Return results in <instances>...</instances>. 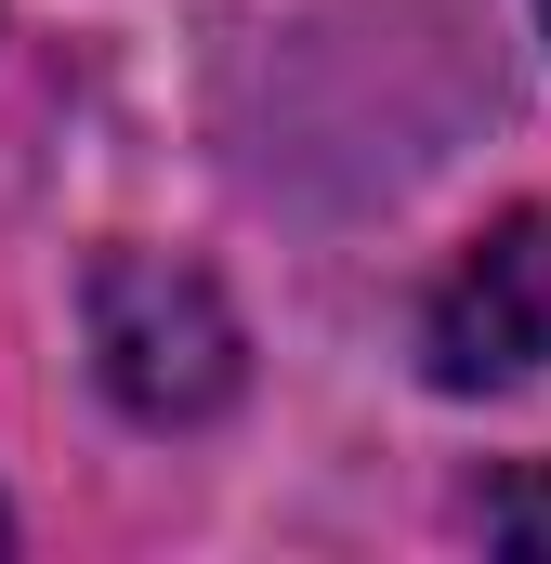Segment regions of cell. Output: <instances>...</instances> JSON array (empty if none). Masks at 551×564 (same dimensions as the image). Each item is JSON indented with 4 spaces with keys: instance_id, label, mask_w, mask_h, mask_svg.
Segmentation results:
<instances>
[{
    "instance_id": "3957f363",
    "label": "cell",
    "mask_w": 551,
    "mask_h": 564,
    "mask_svg": "<svg viewBox=\"0 0 551 564\" xmlns=\"http://www.w3.org/2000/svg\"><path fill=\"white\" fill-rule=\"evenodd\" d=\"M486 539L551 552V459H539V473H512V486H486Z\"/></svg>"
},
{
    "instance_id": "277c9868",
    "label": "cell",
    "mask_w": 551,
    "mask_h": 564,
    "mask_svg": "<svg viewBox=\"0 0 551 564\" xmlns=\"http://www.w3.org/2000/svg\"><path fill=\"white\" fill-rule=\"evenodd\" d=\"M0 552H13V512H0Z\"/></svg>"
},
{
    "instance_id": "7a4b0ae2",
    "label": "cell",
    "mask_w": 551,
    "mask_h": 564,
    "mask_svg": "<svg viewBox=\"0 0 551 564\" xmlns=\"http://www.w3.org/2000/svg\"><path fill=\"white\" fill-rule=\"evenodd\" d=\"M420 368L433 394H512L551 368V210H512L499 237H473L433 315H420Z\"/></svg>"
},
{
    "instance_id": "5b68a950",
    "label": "cell",
    "mask_w": 551,
    "mask_h": 564,
    "mask_svg": "<svg viewBox=\"0 0 551 564\" xmlns=\"http://www.w3.org/2000/svg\"><path fill=\"white\" fill-rule=\"evenodd\" d=\"M539 26H551V0H539Z\"/></svg>"
},
{
    "instance_id": "6da1fadb",
    "label": "cell",
    "mask_w": 551,
    "mask_h": 564,
    "mask_svg": "<svg viewBox=\"0 0 551 564\" xmlns=\"http://www.w3.org/2000/svg\"><path fill=\"white\" fill-rule=\"evenodd\" d=\"M79 315H93V368H106V394H119L144 433L224 421L237 381H250V328H237V302L197 276V263H171V250H93Z\"/></svg>"
}]
</instances>
